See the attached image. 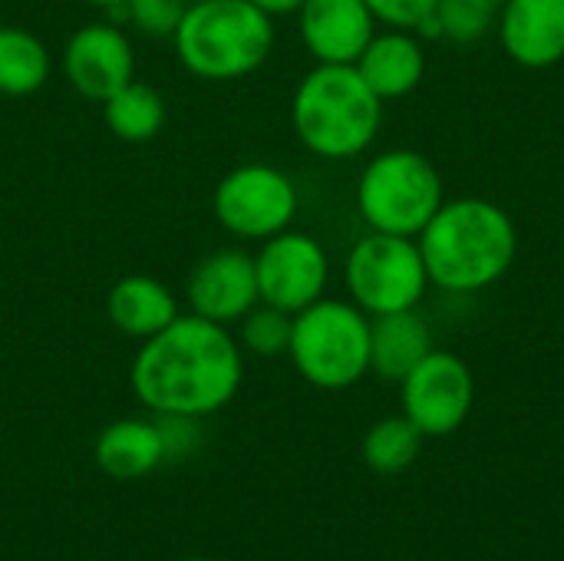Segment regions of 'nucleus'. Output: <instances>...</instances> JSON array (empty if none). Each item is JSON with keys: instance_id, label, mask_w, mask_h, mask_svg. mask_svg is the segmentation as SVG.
Instances as JSON below:
<instances>
[{"instance_id": "nucleus-17", "label": "nucleus", "mask_w": 564, "mask_h": 561, "mask_svg": "<svg viewBox=\"0 0 564 561\" xmlns=\"http://www.w3.org/2000/svg\"><path fill=\"white\" fill-rule=\"evenodd\" d=\"M106 314L119 334L132 341H149L178 317V301L162 281L149 274H126L109 288Z\"/></svg>"}, {"instance_id": "nucleus-12", "label": "nucleus", "mask_w": 564, "mask_h": 561, "mask_svg": "<svg viewBox=\"0 0 564 561\" xmlns=\"http://www.w3.org/2000/svg\"><path fill=\"white\" fill-rule=\"evenodd\" d=\"M185 298H188V314H198L221 327L238 324L261 301L254 255L238 248L212 251L192 268Z\"/></svg>"}, {"instance_id": "nucleus-30", "label": "nucleus", "mask_w": 564, "mask_h": 561, "mask_svg": "<svg viewBox=\"0 0 564 561\" xmlns=\"http://www.w3.org/2000/svg\"><path fill=\"white\" fill-rule=\"evenodd\" d=\"M188 3H198V0H188Z\"/></svg>"}, {"instance_id": "nucleus-27", "label": "nucleus", "mask_w": 564, "mask_h": 561, "mask_svg": "<svg viewBox=\"0 0 564 561\" xmlns=\"http://www.w3.org/2000/svg\"><path fill=\"white\" fill-rule=\"evenodd\" d=\"M248 3H254L261 13H268V17L274 20V17H291V13H297L304 0H248Z\"/></svg>"}, {"instance_id": "nucleus-9", "label": "nucleus", "mask_w": 564, "mask_h": 561, "mask_svg": "<svg viewBox=\"0 0 564 561\" xmlns=\"http://www.w3.org/2000/svg\"><path fill=\"white\" fill-rule=\"evenodd\" d=\"M476 403V380L469 364L453 350L426 354L403 380H400V407L403 417L423 436H449L456 433Z\"/></svg>"}, {"instance_id": "nucleus-14", "label": "nucleus", "mask_w": 564, "mask_h": 561, "mask_svg": "<svg viewBox=\"0 0 564 561\" xmlns=\"http://www.w3.org/2000/svg\"><path fill=\"white\" fill-rule=\"evenodd\" d=\"M496 33L519 66L552 69L564 60V0H506Z\"/></svg>"}, {"instance_id": "nucleus-20", "label": "nucleus", "mask_w": 564, "mask_h": 561, "mask_svg": "<svg viewBox=\"0 0 564 561\" xmlns=\"http://www.w3.org/2000/svg\"><path fill=\"white\" fill-rule=\"evenodd\" d=\"M102 116H106V126L112 129L116 139L149 142L165 126V99L149 83L129 79L122 89H116L102 103Z\"/></svg>"}, {"instance_id": "nucleus-18", "label": "nucleus", "mask_w": 564, "mask_h": 561, "mask_svg": "<svg viewBox=\"0 0 564 561\" xmlns=\"http://www.w3.org/2000/svg\"><path fill=\"white\" fill-rule=\"evenodd\" d=\"M93 460L99 473L122 479V483L155 473L165 463V446H162L155 420L126 417V420L102 427L93 443Z\"/></svg>"}, {"instance_id": "nucleus-11", "label": "nucleus", "mask_w": 564, "mask_h": 561, "mask_svg": "<svg viewBox=\"0 0 564 561\" xmlns=\"http://www.w3.org/2000/svg\"><path fill=\"white\" fill-rule=\"evenodd\" d=\"M63 76L83 99L106 103L116 89L135 79L129 36L109 20L79 26L63 46Z\"/></svg>"}, {"instance_id": "nucleus-10", "label": "nucleus", "mask_w": 564, "mask_h": 561, "mask_svg": "<svg viewBox=\"0 0 564 561\" xmlns=\"http://www.w3.org/2000/svg\"><path fill=\"white\" fill-rule=\"evenodd\" d=\"M258 298L271 308L297 314L324 298L330 281V258L307 231H278L261 241L254 255Z\"/></svg>"}, {"instance_id": "nucleus-28", "label": "nucleus", "mask_w": 564, "mask_h": 561, "mask_svg": "<svg viewBox=\"0 0 564 561\" xmlns=\"http://www.w3.org/2000/svg\"><path fill=\"white\" fill-rule=\"evenodd\" d=\"M86 3H93V7H102V10H112V7H119V3H126V0H86Z\"/></svg>"}, {"instance_id": "nucleus-6", "label": "nucleus", "mask_w": 564, "mask_h": 561, "mask_svg": "<svg viewBox=\"0 0 564 561\" xmlns=\"http://www.w3.org/2000/svg\"><path fill=\"white\" fill-rule=\"evenodd\" d=\"M443 202V175L416 149H387L357 179V212L370 231L420 238Z\"/></svg>"}, {"instance_id": "nucleus-19", "label": "nucleus", "mask_w": 564, "mask_h": 561, "mask_svg": "<svg viewBox=\"0 0 564 561\" xmlns=\"http://www.w3.org/2000/svg\"><path fill=\"white\" fill-rule=\"evenodd\" d=\"M50 79L46 43L23 26H0V96H33Z\"/></svg>"}, {"instance_id": "nucleus-21", "label": "nucleus", "mask_w": 564, "mask_h": 561, "mask_svg": "<svg viewBox=\"0 0 564 561\" xmlns=\"http://www.w3.org/2000/svg\"><path fill=\"white\" fill-rule=\"evenodd\" d=\"M423 440L426 436L403 413L400 417H383L364 436V463L377 476H400L420 460Z\"/></svg>"}, {"instance_id": "nucleus-16", "label": "nucleus", "mask_w": 564, "mask_h": 561, "mask_svg": "<svg viewBox=\"0 0 564 561\" xmlns=\"http://www.w3.org/2000/svg\"><path fill=\"white\" fill-rule=\"evenodd\" d=\"M433 350V331L420 308L370 317V374L380 380L400 384Z\"/></svg>"}, {"instance_id": "nucleus-1", "label": "nucleus", "mask_w": 564, "mask_h": 561, "mask_svg": "<svg viewBox=\"0 0 564 561\" xmlns=\"http://www.w3.org/2000/svg\"><path fill=\"white\" fill-rule=\"evenodd\" d=\"M245 380V354L228 327L198 314H178L165 331L142 341L129 384L155 417L205 420L225 410Z\"/></svg>"}, {"instance_id": "nucleus-5", "label": "nucleus", "mask_w": 564, "mask_h": 561, "mask_svg": "<svg viewBox=\"0 0 564 561\" xmlns=\"http://www.w3.org/2000/svg\"><path fill=\"white\" fill-rule=\"evenodd\" d=\"M288 357L317 390H347L370 374V317L340 298H321L294 314Z\"/></svg>"}, {"instance_id": "nucleus-25", "label": "nucleus", "mask_w": 564, "mask_h": 561, "mask_svg": "<svg viewBox=\"0 0 564 561\" xmlns=\"http://www.w3.org/2000/svg\"><path fill=\"white\" fill-rule=\"evenodd\" d=\"M377 23L390 30H410L416 33L426 17H433L440 0H364Z\"/></svg>"}, {"instance_id": "nucleus-13", "label": "nucleus", "mask_w": 564, "mask_h": 561, "mask_svg": "<svg viewBox=\"0 0 564 561\" xmlns=\"http://www.w3.org/2000/svg\"><path fill=\"white\" fill-rule=\"evenodd\" d=\"M297 26L314 63H357L377 33V20L364 0H304Z\"/></svg>"}, {"instance_id": "nucleus-7", "label": "nucleus", "mask_w": 564, "mask_h": 561, "mask_svg": "<svg viewBox=\"0 0 564 561\" xmlns=\"http://www.w3.org/2000/svg\"><path fill=\"white\" fill-rule=\"evenodd\" d=\"M344 284L367 317L420 308L426 288H433L416 238L383 231H367L350 248L344 261Z\"/></svg>"}, {"instance_id": "nucleus-8", "label": "nucleus", "mask_w": 564, "mask_h": 561, "mask_svg": "<svg viewBox=\"0 0 564 561\" xmlns=\"http://www.w3.org/2000/svg\"><path fill=\"white\" fill-rule=\"evenodd\" d=\"M212 208L228 235L264 241L291 228L297 215V185L268 162H245L218 182Z\"/></svg>"}, {"instance_id": "nucleus-4", "label": "nucleus", "mask_w": 564, "mask_h": 561, "mask_svg": "<svg viewBox=\"0 0 564 561\" xmlns=\"http://www.w3.org/2000/svg\"><path fill=\"white\" fill-rule=\"evenodd\" d=\"M172 46L178 63L198 79H241L268 63L274 20L248 0H198L188 3Z\"/></svg>"}, {"instance_id": "nucleus-29", "label": "nucleus", "mask_w": 564, "mask_h": 561, "mask_svg": "<svg viewBox=\"0 0 564 561\" xmlns=\"http://www.w3.org/2000/svg\"><path fill=\"white\" fill-rule=\"evenodd\" d=\"M178 561H212V559H205V555H188V559H178Z\"/></svg>"}, {"instance_id": "nucleus-24", "label": "nucleus", "mask_w": 564, "mask_h": 561, "mask_svg": "<svg viewBox=\"0 0 564 561\" xmlns=\"http://www.w3.org/2000/svg\"><path fill=\"white\" fill-rule=\"evenodd\" d=\"M185 10H188V0H126V3L112 7L109 13H119L142 36L172 40V33L178 30Z\"/></svg>"}, {"instance_id": "nucleus-31", "label": "nucleus", "mask_w": 564, "mask_h": 561, "mask_svg": "<svg viewBox=\"0 0 564 561\" xmlns=\"http://www.w3.org/2000/svg\"><path fill=\"white\" fill-rule=\"evenodd\" d=\"M562 460H564V453H562Z\"/></svg>"}, {"instance_id": "nucleus-2", "label": "nucleus", "mask_w": 564, "mask_h": 561, "mask_svg": "<svg viewBox=\"0 0 564 561\" xmlns=\"http://www.w3.org/2000/svg\"><path fill=\"white\" fill-rule=\"evenodd\" d=\"M430 284L446 294H479L499 284L519 255L512 215L489 198H453L416 238Z\"/></svg>"}, {"instance_id": "nucleus-23", "label": "nucleus", "mask_w": 564, "mask_h": 561, "mask_svg": "<svg viewBox=\"0 0 564 561\" xmlns=\"http://www.w3.org/2000/svg\"><path fill=\"white\" fill-rule=\"evenodd\" d=\"M238 324H241V331H238L241 350H248L254 357H281V354H288L294 314L258 301Z\"/></svg>"}, {"instance_id": "nucleus-26", "label": "nucleus", "mask_w": 564, "mask_h": 561, "mask_svg": "<svg viewBox=\"0 0 564 561\" xmlns=\"http://www.w3.org/2000/svg\"><path fill=\"white\" fill-rule=\"evenodd\" d=\"M155 427L165 446V463L192 456L202 443V430L195 417H155Z\"/></svg>"}, {"instance_id": "nucleus-15", "label": "nucleus", "mask_w": 564, "mask_h": 561, "mask_svg": "<svg viewBox=\"0 0 564 561\" xmlns=\"http://www.w3.org/2000/svg\"><path fill=\"white\" fill-rule=\"evenodd\" d=\"M357 73L364 83L383 99H403L410 96L423 76H426V50L423 40L410 30H377L364 53L357 56Z\"/></svg>"}, {"instance_id": "nucleus-22", "label": "nucleus", "mask_w": 564, "mask_h": 561, "mask_svg": "<svg viewBox=\"0 0 564 561\" xmlns=\"http://www.w3.org/2000/svg\"><path fill=\"white\" fill-rule=\"evenodd\" d=\"M506 0H440L436 20H440V40L449 43H479L489 36L499 23Z\"/></svg>"}, {"instance_id": "nucleus-3", "label": "nucleus", "mask_w": 564, "mask_h": 561, "mask_svg": "<svg viewBox=\"0 0 564 561\" xmlns=\"http://www.w3.org/2000/svg\"><path fill=\"white\" fill-rule=\"evenodd\" d=\"M291 126L301 145L321 159L364 155L383 126V99L354 63H317L291 96Z\"/></svg>"}]
</instances>
